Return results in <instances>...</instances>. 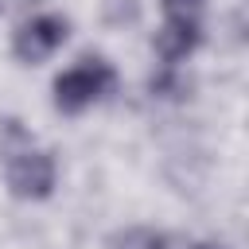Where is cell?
Returning a JSON list of instances; mask_svg holds the SVG:
<instances>
[{"mask_svg":"<svg viewBox=\"0 0 249 249\" xmlns=\"http://www.w3.org/2000/svg\"><path fill=\"white\" fill-rule=\"evenodd\" d=\"M105 86H109V70L93 58H86V62H78V66H70L62 78H58V86H54V93H58V105L62 109H70V113H78V109H86V105H93L101 93H105Z\"/></svg>","mask_w":249,"mask_h":249,"instance_id":"cell-1","label":"cell"},{"mask_svg":"<svg viewBox=\"0 0 249 249\" xmlns=\"http://www.w3.org/2000/svg\"><path fill=\"white\" fill-rule=\"evenodd\" d=\"M62 35H66V27H62L58 19H51V16H39V19H31V23L19 31V39H16V51H19V58H27V62H39V58L54 54V47L62 43Z\"/></svg>","mask_w":249,"mask_h":249,"instance_id":"cell-3","label":"cell"},{"mask_svg":"<svg viewBox=\"0 0 249 249\" xmlns=\"http://www.w3.org/2000/svg\"><path fill=\"white\" fill-rule=\"evenodd\" d=\"M198 249H226V245H198Z\"/></svg>","mask_w":249,"mask_h":249,"instance_id":"cell-6","label":"cell"},{"mask_svg":"<svg viewBox=\"0 0 249 249\" xmlns=\"http://www.w3.org/2000/svg\"><path fill=\"white\" fill-rule=\"evenodd\" d=\"M8 179H12V191H16V195L31 198V195H47V187L54 183V167H51V160H47L43 152L23 148V152L12 156Z\"/></svg>","mask_w":249,"mask_h":249,"instance_id":"cell-2","label":"cell"},{"mask_svg":"<svg viewBox=\"0 0 249 249\" xmlns=\"http://www.w3.org/2000/svg\"><path fill=\"white\" fill-rule=\"evenodd\" d=\"M198 4L202 0H167V12H171V19H195Z\"/></svg>","mask_w":249,"mask_h":249,"instance_id":"cell-5","label":"cell"},{"mask_svg":"<svg viewBox=\"0 0 249 249\" xmlns=\"http://www.w3.org/2000/svg\"><path fill=\"white\" fill-rule=\"evenodd\" d=\"M121 249H163V241L156 233H148V230H132V233H124Z\"/></svg>","mask_w":249,"mask_h":249,"instance_id":"cell-4","label":"cell"}]
</instances>
